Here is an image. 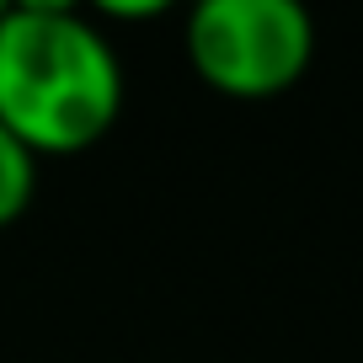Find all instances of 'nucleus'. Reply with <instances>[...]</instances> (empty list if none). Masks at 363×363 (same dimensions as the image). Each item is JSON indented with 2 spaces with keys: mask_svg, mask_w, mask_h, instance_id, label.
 Wrapping results in <instances>:
<instances>
[{
  "mask_svg": "<svg viewBox=\"0 0 363 363\" xmlns=\"http://www.w3.org/2000/svg\"><path fill=\"white\" fill-rule=\"evenodd\" d=\"M123 113V65L91 16L22 0L0 16V128L33 155H80Z\"/></svg>",
  "mask_w": 363,
  "mask_h": 363,
  "instance_id": "f257e3e1",
  "label": "nucleus"
},
{
  "mask_svg": "<svg viewBox=\"0 0 363 363\" xmlns=\"http://www.w3.org/2000/svg\"><path fill=\"white\" fill-rule=\"evenodd\" d=\"M182 38L198 80L235 102L294 91L315 59V22L299 0H198Z\"/></svg>",
  "mask_w": 363,
  "mask_h": 363,
  "instance_id": "f03ea898",
  "label": "nucleus"
},
{
  "mask_svg": "<svg viewBox=\"0 0 363 363\" xmlns=\"http://www.w3.org/2000/svg\"><path fill=\"white\" fill-rule=\"evenodd\" d=\"M33 193H38V155L11 128H0V230L27 214Z\"/></svg>",
  "mask_w": 363,
  "mask_h": 363,
  "instance_id": "7ed1b4c3",
  "label": "nucleus"
},
{
  "mask_svg": "<svg viewBox=\"0 0 363 363\" xmlns=\"http://www.w3.org/2000/svg\"><path fill=\"white\" fill-rule=\"evenodd\" d=\"M0 16H6V0H0Z\"/></svg>",
  "mask_w": 363,
  "mask_h": 363,
  "instance_id": "20e7f679",
  "label": "nucleus"
}]
</instances>
